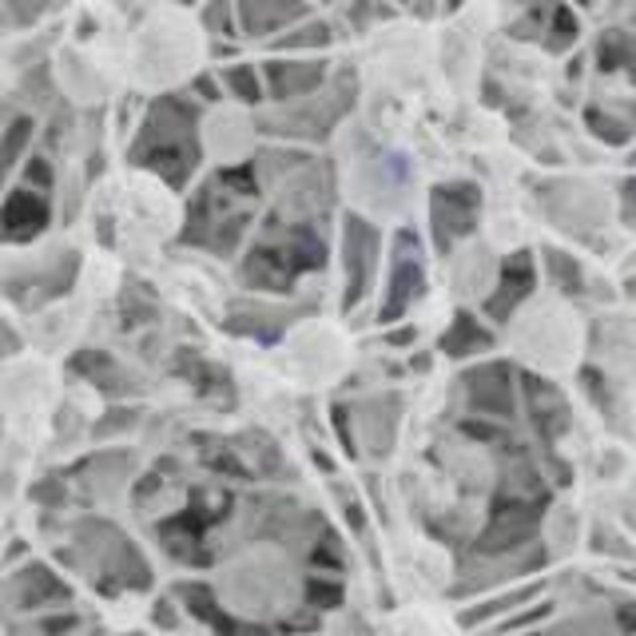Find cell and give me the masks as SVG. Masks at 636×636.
I'll list each match as a JSON object with an SVG mask.
<instances>
[{"label":"cell","mask_w":636,"mask_h":636,"mask_svg":"<svg viewBox=\"0 0 636 636\" xmlns=\"http://www.w3.org/2000/svg\"><path fill=\"white\" fill-rule=\"evenodd\" d=\"M271 76V88H275V96H303L311 92V88H319V80H323V68L319 65H271L267 68Z\"/></svg>","instance_id":"9a60e30c"},{"label":"cell","mask_w":636,"mask_h":636,"mask_svg":"<svg viewBox=\"0 0 636 636\" xmlns=\"http://www.w3.org/2000/svg\"><path fill=\"white\" fill-rule=\"evenodd\" d=\"M625 219L636 223V179H628L625 184Z\"/></svg>","instance_id":"603a6c76"},{"label":"cell","mask_w":636,"mask_h":636,"mask_svg":"<svg viewBox=\"0 0 636 636\" xmlns=\"http://www.w3.org/2000/svg\"><path fill=\"white\" fill-rule=\"evenodd\" d=\"M537 593H541V585H526V589H513L498 600H481V605H473L470 613H461V628H478L481 620H493V617H501V613L526 609V605L537 600Z\"/></svg>","instance_id":"5bb4252c"},{"label":"cell","mask_w":636,"mask_h":636,"mask_svg":"<svg viewBox=\"0 0 636 636\" xmlns=\"http://www.w3.org/2000/svg\"><path fill=\"white\" fill-rule=\"evenodd\" d=\"M258 204V184H255V167H227L204 192L195 195L192 215H187V243L212 251H231L239 243L243 227L251 223Z\"/></svg>","instance_id":"6da1fadb"},{"label":"cell","mask_w":636,"mask_h":636,"mask_svg":"<svg viewBox=\"0 0 636 636\" xmlns=\"http://www.w3.org/2000/svg\"><path fill=\"white\" fill-rule=\"evenodd\" d=\"M131 159L167 179L172 187L187 184L199 159V144H195V111L179 100H159L151 108L144 136H139Z\"/></svg>","instance_id":"3957f363"},{"label":"cell","mask_w":636,"mask_h":636,"mask_svg":"<svg viewBox=\"0 0 636 636\" xmlns=\"http://www.w3.org/2000/svg\"><path fill=\"white\" fill-rule=\"evenodd\" d=\"M478 212H481V192L473 184L433 187L430 223H433V239H438V251H442V255L478 227Z\"/></svg>","instance_id":"ba28073f"},{"label":"cell","mask_w":636,"mask_h":636,"mask_svg":"<svg viewBox=\"0 0 636 636\" xmlns=\"http://www.w3.org/2000/svg\"><path fill=\"white\" fill-rule=\"evenodd\" d=\"M545 271L554 278V286H561L565 295H577L585 286V275H581V263L565 251H545Z\"/></svg>","instance_id":"e0dca14e"},{"label":"cell","mask_w":636,"mask_h":636,"mask_svg":"<svg viewBox=\"0 0 636 636\" xmlns=\"http://www.w3.org/2000/svg\"><path fill=\"white\" fill-rule=\"evenodd\" d=\"M326 263V243L311 223H286L271 227L243 263V278L258 291H291L306 271Z\"/></svg>","instance_id":"7a4b0ae2"},{"label":"cell","mask_w":636,"mask_h":636,"mask_svg":"<svg viewBox=\"0 0 636 636\" xmlns=\"http://www.w3.org/2000/svg\"><path fill=\"white\" fill-rule=\"evenodd\" d=\"M425 295V263L422 251H418V239L410 231H402L394 243V255H390V278H387V295H382L379 306V323H394L418 299Z\"/></svg>","instance_id":"8992f818"},{"label":"cell","mask_w":636,"mask_h":636,"mask_svg":"<svg viewBox=\"0 0 636 636\" xmlns=\"http://www.w3.org/2000/svg\"><path fill=\"white\" fill-rule=\"evenodd\" d=\"M374 267H379V231L366 219L351 215L346 219V299L342 306L354 311V303H362L374 283Z\"/></svg>","instance_id":"30bf717a"},{"label":"cell","mask_w":636,"mask_h":636,"mask_svg":"<svg viewBox=\"0 0 636 636\" xmlns=\"http://www.w3.org/2000/svg\"><path fill=\"white\" fill-rule=\"evenodd\" d=\"M28 136H32V124H28V120H17L9 128V136H4V148H0V179L9 176L12 159L20 156V148L28 144Z\"/></svg>","instance_id":"d6986e66"},{"label":"cell","mask_w":636,"mask_h":636,"mask_svg":"<svg viewBox=\"0 0 636 636\" xmlns=\"http://www.w3.org/2000/svg\"><path fill=\"white\" fill-rule=\"evenodd\" d=\"M45 187H48V179H40L37 187H32V179H28L20 192L9 195V204H4V212H0V231H4L9 239H28V235H37V231L48 223Z\"/></svg>","instance_id":"8fae6325"},{"label":"cell","mask_w":636,"mask_h":636,"mask_svg":"<svg viewBox=\"0 0 636 636\" xmlns=\"http://www.w3.org/2000/svg\"><path fill=\"white\" fill-rule=\"evenodd\" d=\"M517 394H521V410H526L529 425L541 433L545 446H554L557 438H565L573 425L569 398L561 394V387L534 370H517Z\"/></svg>","instance_id":"52a82bcc"},{"label":"cell","mask_w":636,"mask_h":636,"mask_svg":"<svg viewBox=\"0 0 636 636\" xmlns=\"http://www.w3.org/2000/svg\"><path fill=\"white\" fill-rule=\"evenodd\" d=\"M545 513H549V493H545V489L493 493L486 526L473 537L470 554L478 557V561H498V557H509V554H526V549H534L537 534H541Z\"/></svg>","instance_id":"277c9868"},{"label":"cell","mask_w":636,"mask_h":636,"mask_svg":"<svg viewBox=\"0 0 636 636\" xmlns=\"http://www.w3.org/2000/svg\"><path fill=\"white\" fill-rule=\"evenodd\" d=\"M461 402L473 418H489V422H513L521 410V394H517V366L506 359H489L478 366L461 370L458 379Z\"/></svg>","instance_id":"5b68a950"},{"label":"cell","mask_w":636,"mask_h":636,"mask_svg":"<svg viewBox=\"0 0 636 636\" xmlns=\"http://www.w3.org/2000/svg\"><path fill=\"white\" fill-rule=\"evenodd\" d=\"M600 68H605V72L628 68L636 80V40L625 37V32H609V37L600 40Z\"/></svg>","instance_id":"2e32d148"},{"label":"cell","mask_w":636,"mask_h":636,"mask_svg":"<svg viewBox=\"0 0 636 636\" xmlns=\"http://www.w3.org/2000/svg\"><path fill=\"white\" fill-rule=\"evenodd\" d=\"M303 593L314 609H339L342 600H346V589H342V581H334V577H311Z\"/></svg>","instance_id":"ac0fdd59"},{"label":"cell","mask_w":636,"mask_h":636,"mask_svg":"<svg viewBox=\"0 0 636 636\" xmlns=\"http://www.w3.org/2000/svg\"><path fill=\"white\" fill-rule=\"evenodd\" d=\"M581 4H589V0H581Z\"/></svg>","instance_id":"cb8c5ba5"},{"label":"cell","mask_w":636,"mask_h":636,"mask_svg":"<svg viewBox=\"0 0 636 636\" xmlns=\"http://www.w3.org/2000/svg\"><path fill=\"white\" fill-rule=\"evenodd\" d=\"M227 84H231V92L239 96V100H247V104H255V100H258L255 68H231V72H227Z\"/></svg>","instance_id":"ffe728a7"},{"label":"cell","mask_w":636,"mask_h":636,"mask_svg":"<svg viewBox=\"0 0 636 636\" xmlns=\"http://www.w3.org/2000/svg\"><path fill=\"white\" fill-rule=\"evenodd\" d=\"M537 286V263H534V251H513V255L501 263L498 271V286L486 295V303H481V314H486L489 323L506 326L509 319L517 314V306L526 303L529 295H534Z\"/></svg>","instance_id":"9c48e42d"},{"label":"cell","mask_w":636,"mask_h":636,"mask_svg":"<svg viewBox=\"0 0 636 636\" xmlns=\"http://www.w3.org/2000/svg\"><path fill=\"white\" fill-rule=\"evenodd\" d=\"M299 12H303L299 0H243V25H247V32H271V28L299 17Z\"/></svg>","instance_id":"4fadbf2b"},{"label":"cell","mask_w":636,"mask_h":636,"mask_svg":"<svg viewBox=\"0 0 636 636\" xmlns=\"http://www.w3.org/2000/svg\"><path fill=\"white\" fill-rule=\"evenodd\" d=\"M613 620H617L620 633L636 636V600H625V605H617V613H613Z\"/></svg>","instance_id":"7402d4cb"},{"label":"cell","mask_w":636,"mask_h":636,"mask_svg":"<svg viewBox=\"0 0 636 636\" xmlns=\"http://www.w3.org/2000/svg\"><path fill=\"white\" fill-rule=\"evenodd\" d=\"M438 351L450 362L478 359V354L493 351V331H489L486 319H478L473 311H458L450 319V326L442 331V339H438Z\"/></svg>","instance_id":"7c38bea8"},{"label":"cell","mask_w":636,"mask_h":636,"mask_svg":"<svg viewBox=\"0 0 636 636\" xmlns=\"http://www.w3.org/2000/svg\"><path fill=\"white\" fill-rule=\"evenodd\" d=\"M554 17H557V25H554V32L557 37L549 40V48H565V45H573V32H577V28H573V17L565 9H554Z\"/></svg>","instance_id":"44dd1931"}]
</instances>
